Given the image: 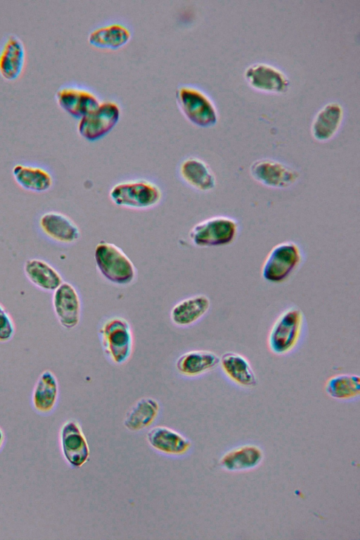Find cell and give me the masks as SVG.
I'll list each match as a JSON object with an SVG mask.
<instances>
[{"instance_id": "obj_20", "label": "cell", "mask_w": 360, "mask_h": 540, "mask_svg": "<svg viewBox=\"0 0 360 540\" xmlns=\"http://www.w3.org/2000/svg\"><path fill=\"white\" fill-rule=\"evenodd\" d=\"M59 395V385L56 375L51 370H45L39 375L32 394V405L36 412L46 415L56 406Z\"/></svg>"}, {"instance_id": "obj_14", "label": "cell", "mask_w": 360, "mask_h": 540, "mask_svg": "<svg viewBox=\"0 0 360 540\" xmlns=\"http://www.w3.org/2000/svg\"><path fill=\"white\" fill-rule=\"evenodd\" d=\"M41 233L49 240L60 244L70 245L80 238L77 225L66 214L49 211L43 213L38 221Z\"/></svg>"}, {"instance_id": "obj_10", "label": "cell", "mask_w": 360, "mask_h": 540, "mask_svg": "<svg viewBox=\"0 0 360 540\" xmlns=\"http://www.w3.org/2000/svg\"><path fill=\"white\" fill-rule=\"evenodd\" d=\"M55 98L62 110L79 120L93 111L101 103L94 92L75 84L61 85L56 90Z\"/></svg>"}, {"instance_id": "obj_23", "label": "cell", "mask_w": 360, "mask_h": 540, "mask_svg": "<svg viewBox=\"0 0 360 540\" xmlns=\"http://www.w3.org/2000/svg\"><path fill=\"white\" fill-rule=\"evenodd\" d=\"M343 109L337 102L326 104L316 115L311 127V135L318 141H327L338 132L343 119Z\"/></svg>"}, {"instance_id": "obj_19", "label": "cell", "mask_w": 360, "mask_h": 540, "mask_svg": "<svg viewBox=\"0 0 360 540\" xmlns=\"http://www.w3.org/2000/svg\"><path fill=\"white\" fill-rule=\"evenodd\" d=\"M11 173L15 182L30 192L44 193L53 185L51 172L39 165L18 163L13 166Z\"/></svg>"}, {"instance_id": "obj_4", "label": "cell", "mask_w": 360, "mask_h": 540, "mask_svg": "<svg viewBox=\"0 0 360 540\" xmlns=\"http://www.w3.org/2000/svg\"><path fill=\"white\" fill-rule=\"evenodd\" d=\"M176 100L183 115L193 124L207 128L217 122V110L209 96L199 88L184 84L176 90Z\"/></svg>"}, {"instance_id": "obj_25", "label": "cell", "mask_w": 360, "mask_h": 540, "mask_svg": "<svg viewBox=\"0 0 360 540\" xmlns=\"http://www.w3.org/2000/svg\"><path fill=\"white\" fill-rule=\"evenodd\" d=\"M131 37V33L127 26L120 22H111L91 30L87 40L95 48L115 50L127 44Z\"/></svg>"}, {"instance_id": "obj_16", "label": "cell", "mask_w": 360, "mask_h": 540, "mask_svg": "<svg viewBox=\"0 0 360 540\" xmlns=\"http://www.w3.org/2000/svg\"><path fill=\"white\" fill-rule=\"evenodd\" d=\"M146 438L152 448L167 456H183L191 447V442L187 437L168 427L156 426L151 428Z\"/></svg>"}, {"instance_id": "obj_27", "label": "cell", "mask_w": 360, "mask_h": 540, "mask_svg": "<svg viewBox=\"0 0 360 540\" xmlns=\"http://www.w3.org/2000/svg\"><path fill=\"white\" fill-rule=\"evenodd\" d=\"M160 412V404L153 398L139 399L127 411L123 421L129 431L139 432L150 426Z\"/></svg>"}, {"instance_id": "obj_5", "label": "cell", "mask_w": 360, "mask_h": 540, "mask_svg": "<svg viewBox=\"0 0 360 540\" xmlns=\"http://www.w3.org/2000/svg\"><path fill=\"white\" fill-rule=\"evenodd\" d=\"M239 231V223L233 217L217 215L195 224L188 237L197 247H216L231 244Z\"/></svg>"}, {"instance_id": "obj_1", "label": "cell", "mask_w": 360, "mask_h": 540, "mask_svg": "<svg viewBox=\"0 0 360 540\" xmlns=\"http://www.w3.org/2000/svg\"><path fill=\"white\" fill-rule=\"evenodd\" d=\"M111 202L119 207L147 210L156 207L162 198L161 188L143 178L131 179L115 184L109 191Z\"/></svg>"}, {"instance_id": "obj_21", "label": "cell", "mask_w": 360, "mask_h": 540, "mask_svg": "<svg viewBox=\"0 0 360 540\" xmlns=\"http://www.w3.org/2000/svg\"><path fill=\"white\" fill-rule=\"evenodd\" d=\"M27 279L38 289L53 292L63 282L59 271L48 262L39 258H30L23 265Z\"/></svg>"}, {"instance_id": "obj_17", "label": "cell", "mask_w": 360, "mask_h": 540, "mask_svg": "<svg viewBox=\"0 0 360 540\" xmlns=\"http://www.w3.org/2000/svg\"><path fill=\"white\" fill-rule=\"evenodd\" d=\"M179 174L182 181L193 189L209 192L216 186V177L209 165L200 158H185L179 166Z\"/></svg>"}, {"instance_id": "obj_26", "label": "cell", "mask_w": 360, "mask_h": 540, "mask_svg": "<svg viewBox=\"0 0 360 540\" xmlns=\"http://www.w3.org/2000/svg\"><path fill=\"white\" fill-rule=\"evenodd\" d=\"M210 305V300L207 295H195L177 302L171 310L170 317L177 326H190L203 317L209 311Z\"/></svg>"}, {"instance_id": "obj_9", "label": "cell", "mask_w": 360, "mask_h": 540, "mask_svg": "<svg viewBox=\"0 0 360 540\" xmlns=\"http://www.w3.org/2000/svg\"><path fill=\"white\" fill-rule=\"evenodd\" d=\"M250 173L260 184L275 189L288 188L300 177L296 169L271 158H262L253 162L250 167Z\"/></svg>"}, {"instance_id": "obj_13", "label": "cell", "mask_w": 360, "mask_h": 540, "mask_svg": "<svg viewBox=\"0 0 360 540\" xmlns=\"http://www.w3.org/2000/svg\"><path fill=\"white\" fill-rule=\"evenodd\" d=\"M26 62V51L22 39L15 34H6L0 42V75L13 82L22 75Z\"/></svg>"}, {"instance_id": "obj_24", "label": "cell", "mask_w": 360, "mask_h": 540, "mask_svg": "<svg viewBox=\"0 0 360 540\" xmlns=\"http://www.w3.org/2000/svg\"><path fill=\"white\" fill-rule=\"evenodd\" d=\"M219 365V356L209 350H192L181 354L176 360L179 373L187 377H196L207 373Z\"/></svg>"}, {"instance_id": "obj_3", "label": "cell", "mask_w": 360, "mask_h": 540, "mask_svg": "<svg viewBox=\"0 0 360 540\" xmlns=\"http://www.w3.org/2000/svg\"><path fill=\"white\" fill-rule=\"evenodd\" d=\"M94 259L101 274L117 285L131 283L136 274L135 266L125 252L114 243L101 241L94 250Z\"/></svg>"}, {"instance_id": "obj_8", "label": "cell", "mask_w": 360, "mask_h": 540, "mask_svg": "<svg viewBox=\"0 0 360 540\" xmlns=\"http://www.w3.org/2000/svg\"><path fill=\"white\" fill-rule=\"evenodd\" d=\"M120 115V108L116 102L101 103L96 109L79 120L78 134L88 141H98L115 127Z\"/></svg>"}, {"instance_id": "obj_18", "label": "cell", "mask_w": 360, "mask_h": 540, "mask_svg": "<svg viewBox=\"0 0 360 540\" xmlns=\"http://www.w3.org/2000/svg\"><path fill=\"white\" fill-rule=\"evenodd\" d=\"M219 366L226 377L235 385L249 389L257 386V375L243 355L226 352L219 357Z\"/></svg>"}, {"instance_id": "obj_28", "label": "cell", "mask_w": 360, "mask_h": 540, "mask_svg": "<svg viewBox=\"0 0 360 540\" xmlns=\"http://www.w3.org/2000/svg\"><path fill=\"white\" fill-rule=\"evenodd\" d=\"M327 394L336 400L349 401L360 394V378L358 375L342 373L329 378L325 385Z\"/></svg>"}, {"instance_id": "obj_22", "label": "cell", "mask_w": 360, "mask_h": 540, "mask_svg": "<svg viewBox=\"0 0 360 540\" xmlns=\"http://www.w3.org/2000/svg\"><path fill=\"white\" fill-rule=\"evenodd\" d=\"M264 458L262 449L255 444H243L226 452L219 460L221 468L229 472H240L257 467Z\"/></svg>"}, {"instance_id": "obj_2", "label": "cell", "mask_w": 360, "mask_h": 540, "mask_svg": "<svg viewBox=\"0 0 360 540\" xmlns=\"http://www.w3.org/2000/svg\"><path fill=\"white\" fill-rule=\"evenodd\" d=\"M305 326L302 311L297 307L283 310L272 324L267 338L269 350L278 356L292 352L300 343Z\"/></svg>"}, {"instance_id": "obj_15", "label": "cell", "mask_w": 360, "mask_h": 540, "mask_svg": "<svg viewBox=\"0 0 360 540\" xmlns=\"http://www.w3.org/2000/svg\"><path fill=\"white\" fill-rule=\"evenodd\" d=\"M244 76L254 89L268 93H284L289 87L287 76L277 68L257 63L246 68Z\"/></svg>"}, {"instance_id": "obj_12", "label": "cell", "mask_w": 360, "mask_h": 540, "mask_svg": "<svg viewBox=\"0 0 360 540\" xmlns=\"http://www.w3.org/2000/svg\"><path fill=\"white\" fill-rule=\"evenodd\" d=\"M60 442L63 455L70 466L80 468L87 462L90 449L77 421L68 420L63 425L60 432Z\"/></svg>"}, {"instance_id": "obj_29", "label": "cell", "mask_w": 360, "mask_h": 540, "mask_svg": "<svg viewBox=\"0 0 360 540\" xmlns=\"http://www.w3.org/2000/svg\"><path fill=\"white\" fill-rule=\"evenodd\" d=\"M15 333L13 318L0 302V343L11 340Z\"/></svg>"}, {"instance_id": "obj_11", "label": "cell", "mask_w": 360, "mask_h": 540, "mask_svg": "<svg viewBox=\"0 0 360 540\" xmlns=\"http://www.w3.org/2000/svg\"><path fill=\"white\" fill-rule=\"evenodd\" d=\"M52 307L60 325L65 329H72L79 323L81 300L75 287L63 281L52 295Z\"/></svg>"}, {"instance_id": "obj_7", "label": "cell", "mask_w": 360, "mask_h": 540, "mask_svg": "<svg viewBox=\"0 0 360 540\" xmlns=\"http://www.w3.org/2000/svg\"><path fill=\"white\" fill-rule=\"evenodd\" d=\"M99 333L104 352L113 363L122 364L129 359L133 350V334L125 319L115 316L107 319Z\"/></svg>"}, {"instance_id": "obj_30", "label": "cell", "mask_w": 360, "mask_h": 540, "mask_svg": "<svg viewBox=\"0 0 360 540\" xmlns=\"http://www.w3.org/2000/svg\"><path fill=\"white\" fill-rule=\"evenodd\" d=\"M5 442V434L3 430L0 428V450L1 449Z\"/></svg>"}, {"instance_id": "obj_6", "label": "cell", "mask_w": 360, "mask_h": 540, "mask_svg": "<svg viewBox=\"0 0 360 540\" xmlns=\"http://www.w3.org/2000/svg\"><path fill=\"white\" fill-rule=\"evenodd\" d=\"M303 259V251L298 243L294 241L278 243L265 258L262 276L271 283H283L298 268Z\"/></svg>"}]
</instances>
